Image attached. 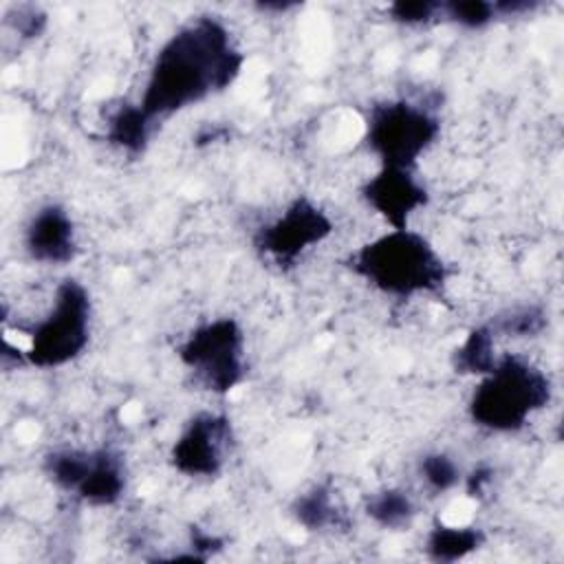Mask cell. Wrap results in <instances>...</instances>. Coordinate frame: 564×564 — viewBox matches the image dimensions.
Wrapping results in <instances>:
<instances>
[{"label": "cell", "instance_id": "obj_1", "mask_svg": "<svg viewBox=\"0 0 564 564\" xmlns=\"http://www.w3.org/2000/svg\"><path fill=\"white\" fill-rule=\"evenodd\" d=\"M245 62L247 55L220 18L196 15L156 48L137 101L154 123L170 119L231 88Z\"/></svg>", "mask_w": 564, "mask_h": 564}, {"label": "cell", "instance_id": "obj_2", "mask_svg": "<svg viewBox=\"0 0 564 564\" xmlns=\"http://www.w3.org/2000/svg\"><path fill=\"white\" fill-rule=\"evenodd\" d=\"M344 267L372 291L394 300L438 295L452 275L436 245L412 227L372 236L346 256Z\"/></svg>", "mask_w": 564, "mask_h": 564}, {"label": "cell", "instance_id": "obj_3", "mask_svg": "<svg viewBox=\"0 0 564 564\" xmlns=\"http://www.w3.org/2000/svg\"><path fill=\"white\" fill-rule=\"evenodd\" d=\"M553 401L551 375L518 352H502L476 379L467 399L471 425L491 434H516Z\"/></svg>", "mask_w": 564, "mask_h": 564}, {"label": "cell", "instance_id": "obj_4", "mask_svg": "<svg viewBox=\"0 0 564 564\" xmlns=\"http://www.w3.org/2000/svg\"><path fill=\"white\" fill-rule=\"evenodd\" d=\"M93 297L77 278H62L42 319L26 330L24 364L37 370H55L79 359L93 337Z\"/></svg>", "mask_w": 564, "mask_h": 564}, {"label": "cell", "instance_id": "obj_5", "mask_svg": "<svg viewBox=\"0 0 564 564\" xmlns=\"http://www.w3.org/2000/svg\"><path fill=\"white\" fill-rule=\"evenodd\" d=\"M438 137V115L405 97L372 101L364 112L361 141L379 165L386 167L416 170Z\"/></svg>", "mask_w": 564, "mask_h": 564}, {"label": "cell", "instance_id": "obj_6", "mask_svg": "<svg viewBox=\"0 0 564 564\" xmlns=\"http://www.w3.org/2000/svg\"><path fill=\"white\" fill-rule=\"evenodd\" d=\"M176 359L212 394L227 397L247 377V335L231 315L196 324L176 346Z\"/></svg>", "mask_w": 564, "mask_h": 564}, {"label": "cell", "instance_id": "obj_7", "mask_svg": "<svg viewBox=\"0 0 564 564\" xmlns=\"http://www.w3.org/2000/svg\"><path fill=\"white\" fill-rule=\"evenodd\" d=\"M335 234L330 214L308 194L293 196L282 212L260 225L253 234V249L278 269H291L311 249Z\"/></svg>", "mask_w": 564, "mask_h": 564}, {"label": "cell", "instance_id": "obj_8", "mask_svg": "<svg viewBox=\"0 0 564 564\" xmlns=\"http://www.w3.org/2000/svg\"><path fill=\"white\" fill-rule=\"evenodd\" d=\"M234 423L218 410L194 412L170 445L167 463L185 478H216L234 449Z\"/></svg>", "mask_w": 564, "mask_h": 564}, {"label": "cell", "instance_id": "obj_9", "mask_svg": "<svg viewBox=\"0 0 564 564\" xmlns=\"http://www.w3.org/2000/svg\"><path fill=\"white\" fill-rule=\"evenodd\" d=\"M359 198L388 229H403L430 205L432 194L416 176V170L379 165L377 172L361 183Z\"/></svg>", "mask_w": 564, "mask_h": 564}, {"label": "cell", "instance_id": "obj_10", "mask_svg": "<svg viewBox=\"0 0 564 564\" xmlns=\"http://www.w3.org/2000/svg\"><path fill=\"white\" fill-rule=\"evenodd\" d=\"M22 245L26 256L46 267H66L79 253L77 225L62 203L37 207L24 225Z\"/></svg>", "mask_w": 564, "mask_h": 564}, {"label": "cell", "instance_id": "obj_11", "mask_svg": "<svg viewBox=\"0 0 564 564\" xmlns=\"http://www.w3.org/2000/svg\"><path fill=\"white\" fill-rule=\"evenodd\" d=\"M128 487V471L123 456L112 447H93L88 469L73 494L79 502L106 509L117 505Z\"/></svg>", "mask_w": 564, "mask_h": 564}, {"label": "cell", "instance_id": "obj_12", "mask_svg": "<svg viewBox=\"0 0 564 564\" xmlns=\"http://www.w3.org/2000/svg\"><path fill=\"white\" fill-rule=\"evenodd\" d=\"M154 132V121L143 112L139 101H119L106 112L104 139L128 156H139L148 150Z\"/></svg>", "mask_w": 564, "mask_h": 564}, {"label": "cell", "instance_id": "obj_13", "mask_svg": "<svg viewBox=\"0 0 564 564\" xmlns=\"http://www.w3.org/2000/svg\"><path fill=\"white\" fill-rule=\"evenodd\" d=\"M485 542H487V533L476 524L434 522L425 533L423 551L432 562L454 564L480 551Z\"/></svg>", "mask_w": 564, "mask_h": 564}, {"label": "cell", "instance_id": "obj_14", "mask_svg": "<svg viewBox=\"0 0 564 564\" xmlns=\"http://www.w3.org/2000/svg\"><path fill=\"white\" fill-rule=\"evenodd\" d=\"M297 527L308 533H322L341 522V511L335 502L330 482H315L306 491L297 494L289 507Z\"/></svg>", "mask_w": 564, "mask_h": 564}, {"label": "cell", "instance_id": "obj_15", "mask_svg": "<svg viewBox=\"0 0 564 564\" xmlns=\"http://www.w3.org/2000/svg\"><path fill=\"white\" fill-rule=\"evenodd\" d=\"M496 339H498V335L494 333L489 322L474 324L463 335L458 346L452 350L449 361H452L454 372L463 375V377H476V379L480 375L489 372L500 357L496 352Z\"/></svg>", "mask_w": 564, "mask_h": 564}, {"label": "cell", "instance_id": "obj_16", "mask_svg": "<svg viewBox=\"0 0 564 564\" xmlns=\"http://www.w3.org/2000/svg\"><path fill=\"white\" fill-rule=\"evenodd\" d=\"M364 511L383 531H405L416 520V502L403 487H383L368 496Z\"/></svg>", "mask_w": 564, "mask_h": 564}, {"label": "cell", "instance_id": "obj_17", "mask_svg": "<svg viewBox=\"0 0 564 564\" xmlns=\"http://www.w3.org/2000/svg\"><path fill=\"white\" fill-rule=\"evenodd\" d=\"M489 326L498 337L529 339L544 333L549 326V313L542 304H520L491 317Z\"/></svg>", "mask_w": 564, "mask_h": 564}, {"label": "cell", "instance_id": "obj_18", "mask_svg": "<svg viewBox=\"0 0 564 564\" xmlns=\"http://www.w3.org/2000/svg\"><path fill=\"white\" fill-rule=\"evenodd\" d=\"M416 474L421 482L432 494H447L454 491L463 480V469L456 458L443 449L425 452L416 463Z\"/></svg>", "mask_w": 564, "mask_h": 564}, {"label": "cell", "instance_id": "obj_19", "mask_svg": "<svg viewBox=\"0 0 564 564\" xmlns=\"http://www.w3.org/2000/svg\"><path fill=\"white\" fill-rule=\"evenodd\" d=\"M441 20L463 31H482L498 20L494 0H449L441 2Z\"/></svg>", "mask_w": 564, "mask_h": 564}, {"label": "cell", "instance_id": "obj_20", "mask_svg": "<svg viewBox=\"0 0 564 564\" xmlns=\"http://www.w3.org/2000/svg\"><path fill=\"white\" fill-rule=\"evenodd\" d=\"M390 22L401 26H425L441 20V2L436 0H397L386 7Z\"/></svg>", "mask_w": 564, "mask_h": 564}, {"label": "cell", "instance_id": "obj_21", "mask_svg": "<svg viewBox=\"0 0 564 564\" xmlns=\"http://www.w3.org/2000/svg\"><path fill=\"white\" fill-rule=\"evenodd\" d=\"M46 13L40 11L37 7H24V9H18L15 18H9V24L11 29L22 37V40H33V37H40L46 29Z\"/></svg>", "mask_w": 564, "mask_h": 564}, {"label": "cell", "instance_id": "obj_22", "mask_svg": "<svg viewBox=\"0 0 564 564\" xmlns=\"http://www.w3.org/2000/svg\"><path fill=\"white\" fill-rule=\"evenodd\" d=\"M225 546V540L216 533L203 531L198 527H194L189 531V553L196 557V562H205L209 560L214 553H218Z\"/></svg>", "mask_w": 564, "mask_h": 564}, {"label": "cell", "instance_id": "obj_23", "mask_svg": "<svg viewBox=\"0 0 564 564\" xmlns=\"http://www.w3.org/2000/svg\"><path fill=\"white\" fill-rule=\"evenodd\" d=\"M491 480H494V467L489 463H478L467 474H463L460 485L469 498H480L491 485Z\"/></svg>", "mask_w": 564, "mask_h": 564}, {"label": "cell", "instance_id": "obj_24", "mask_svg": "<svg viewBox=\"0 0 564 564\" xmlns=\"http://www.w3.org/2000/svg\"><path fill=\"white\" fill-rule=\"evenodd\" d=\"M496 15L498 18H520L527 13H533L542 7L540 0H496Z\"/></svg>", "mask_w": 564, "mask_h": 564}, {"label": "cell", "instance_id": "obj_25", "mask_svg": "<svg viewBox=\"0 0 564 564\" xmlns=\"http://www.w3.org/2000/svg\"><path fill=\"white\" fill-rule=\"evenodd\" d=\"M300 4L297 2H258L256 4V9L258 11H262V13H289V11H293V9H297Z\"/></svg>", "mask_w": 564, "mask_h": 564}]
</instances>
